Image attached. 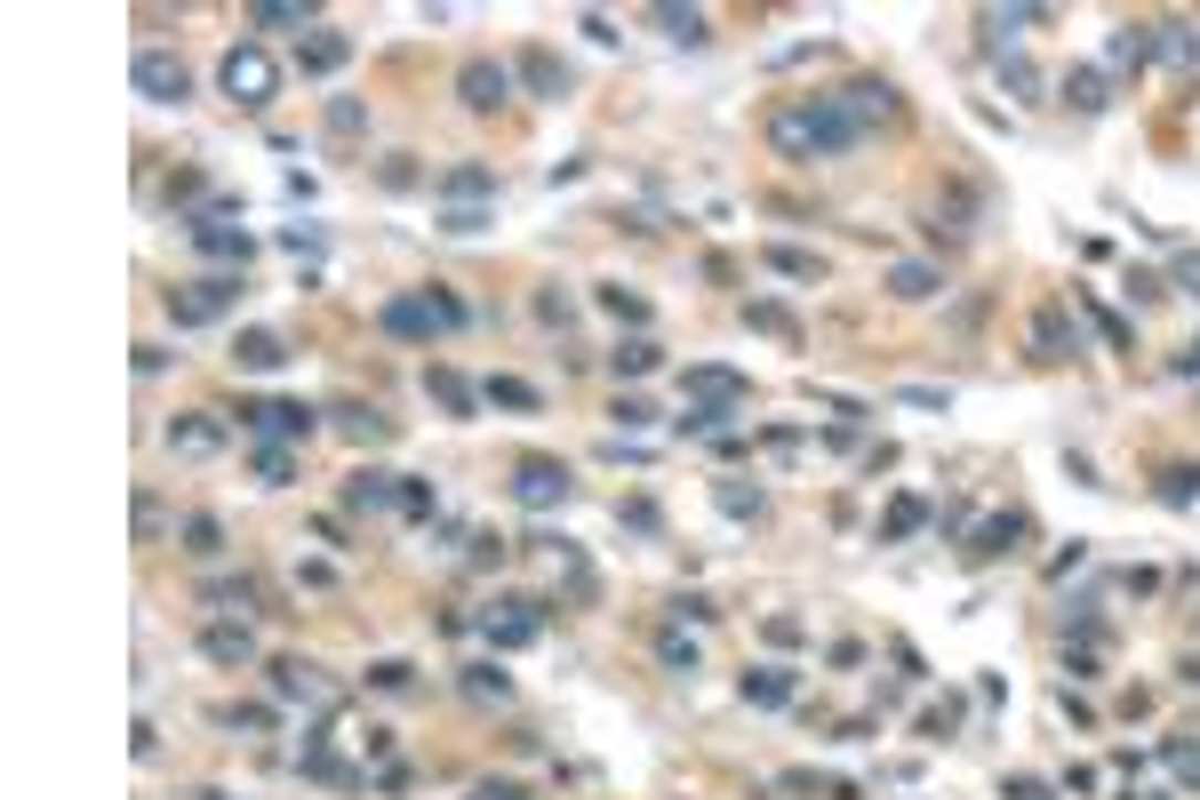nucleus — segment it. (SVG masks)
<instances>
[{
	"instance_id": "nucleus-32",
	"label": "nucleus",
	"mask_w": 1200,
	"mask_h": 800,
	"mask_svg": "<svg viewBox=\"0 0 1200 800\" xmlns=\"http://www.w3.org/2000/svg\"><path fill=\"white\" fill-rule=\"evenodd\" d=\"M769 264H776V273H793V281H816V273H825V264L801 256V249H769Z\"/></svg>"
},
{
	"instance_id": "nucleus-36",
	"label": "nucleus",
	"mask_w": 1200,
	"mask_h": 800,
	"mask_svg": "<svg viewBox=\"0 0 1200 800\" xmlns=\"http://www.w3.org/2000/svg\"><path fill=\"white\" fill-rule=\"evenodd\" d=\"M465 688L480 696V705H489V696H504V673H497V664H472V681H465Z\"/></svg>"
},
{
	"instance_id": "nucleus-3",
	"label": "nucleus",
	"mask_w": 1200,
	"mask_h": 800,
	"mask_svg": "<svg viewBox=\"0 0 1200 800\" xmlns=\"http://www.w3.org/2000/svg\"><path fill=\"white\" fill-rule=\"evenodd\" d=\"M465 313L449 305V296H385V305H376V328H385V337H432V328H457Z\"/></svg>"
},
{
	"instance_id": "nucleus-1",
	"label": "nucleus",
	"mask_w": 1200,
	"mask_h": 800,
	"mask_svg": "<svg viewBox=\"0 0 1200 800\" xmlns=\"http://www.w3.org/2000/svg\"><path fill=\"white\" fill-rule=\"evenodd\" d=\"M865 128H856V113L841 105V96H808V105H784L769 120V145L776 152H793V160H816V152H848Z\"/></svg>"
},
{
	"instance_id": "nucleus-24",
	"label": "nucleus",
	"mask_w": 1200,
	"mask_h": 800,
	"mask_svg": "<svg viewBox=\"0 0 1200 800\" xmlns=\"http://www.w3.org/2000/svg\"><path fill=\"white\" fill-rule=\"evenodd\" d=\"M425 385H432V400H440V409H449V417H472V392H465V377H449V369H432Z\"/></svg>"
},
{
	"instance_id": "nucleus-28",
	"label": "nucleus",
	"mask_w": 1200,
	"mask_h": 800,
	"mask_svg": "<svg viewBox=\"0 0 1200 800\" xmlns=\"http://www.w3.org/2000/svg\"><path fill=\"white\" fill-rule=\"evenodd\" d=\"M249 24H257V32H289V24H304V9H281V0H257V9H249Z\"/></svg>"
},
{
	"instance_id": "nucleus-10",
	"label": "nucleus",
	"mask_w": 1200,
	"mask_h": 800,
	"mask_svg": "<svg viewBox=\"0 0 1200 800\" xmlns=\"http://www.w3.org/2000/svg\"><path fill=\"white\" fill-rule=\"evenodd\" d=\"M185 232H192V249H200V256H225V264H249V232H232V224H217V217H192Z\"/></svg>"
},
{
	"instance_id": "nucleus-22",
	"label": "nucleus",
	"mask_w": 1200,
	"mask_h": 800,
	"mask_svg": "<svg viewBox=\"0 0 1200 800\" xmlns=\"http://www.w3.org/2000/svg\"><path fill=\"white\" fill-rule=\"evenodd\" d=\"M336 424H345L353 441H385V417H376V409H361V400H336Z\"/></svg>"
},
{
	"instance_id": "nucleus-19",
	"label": "nucleus",
	"mask_w": 1200,
	"mask_h": 800,
	"mask_svg": "<svg viewBox=\"0 0 1200 800\" xmlns=\"http://www.w3.org/2000/svg\"><path fill=\"white\" fill-rule=\"evenodd\" d=\"M888 288H897L905 305H920V296H937L945 281H937V264H897V273H888Z\"/></svg>"
},
{
	"instance_id": "nucleus-8",
	"label": "nucleus",
	"mask_w": 1200,
	"mask_h": 800,
	"mask_svg": "<svg viewBox=\"0 0 1200 800\" xmlns=\"http://www.w3.org/2000/svg\"><path fill=\"white\" fill-rule=\"evenodd\" d=\"M249 432H281V441H313V409L304 400H257V409H240Z\"/></svg>"
},
{
	"instance_id": "nucleus-13",
	"label": "nucleus",
	"mask_w": 1200,
	"mask_h": 800,
	"mask_svg": "<svg viewBox=\"0 0 1200 800\" xmlns=\"http://www.w3.org/2000/svg\"><path fill=\"white\" fill-rule=\"evenodd\" d=\"M232 360H240V369H257V377H272V369H281V360H289V345L272 337V328H249V337L232 345Z\"/></svg>"
},
{
	"instance_id": "nucleus-5",
	"label": "nucleus",
	"mask_w": 1200,
	"mask_h": 800,
	"mask_svg": "<svg viewBox=\"0 0 1200 800\" xmlns=\"http://www.w3.org/2000/svg\"><path fill=\"white\" fill-rule=\"evenodd\" d=\"M128 81H136V96H145V105H185V96H192V81H185V64L168 56V49H136V64H128Z\"/></svg>"
},
{
	"instance_id": "nucleus-30",
	"label": "nucleus",
	"mask_w": 1200,
	"mask_h": 800,
	"mask_svg": "<svg viewBox=\"0 0 1200 800\" xmlns=\"http://www.w3.org/2000/svg\"><path fill=\"white\" fill-rule=\"evenodd\" d=\"M489 400H497V409H536V385H521V377H497V385H489Z\"/></svg>"
},
{
	"instance_id": "nucleus-25",
	"label": "nucleus",
	"mask_w": 1200,
	"mask_h": 800,
	"mask_svg": "<svg viewBox=\"0 0 1200 800\" xmlns=\"http://www.w3.org/2000/svg\"><path fill=\"white\" fill-rule=\"evenodd\" d=\"M784 688H793V681H784L776 664H761V673H744V696H752V705H784Z\"/></svg>"
},
{
	"instance_id": "nucleus-38",
	"label": "nucleus",
	"mask_w": 1200,
	"mask_h": 800,
	"mask_svg": "<svg viewBox=\"0 0 1200 800\" xmlns=\"http://www.w3.org/2000/svg\"><path fill=\"white\" fill-rule=\"evenodd\" d=\"M601 305H608L616 320H648V305H640V296H625V288H601Z\"/></svg>"
},
{
	"instance_id": "nucleus-4",
	"label": "nucleus",
	"mask_w": 1200,
	"mask_h": 800,
	"mask_svg": "<svg viewBox=\"0 0 1200 800\" xmlns=\"http://www.w3.org/2000/svg\"><path fill=\"white\" fill-rule=\"evenodd\" d=\"M240 305V273H209V281H185V288H168V313H177V328H209Z\"/></svg>"
},
{
	"instance_id": "nucleus-27",
	"label": "nucleus",
	"mask_w": 1200,
	"mask_h": 800,
	"mask_svg": "<svg viewBox=\"0 0 1200 800\" xmlns=\"http://www.w3.org/2000/svg\"><path fill=\"white\" fill-rule=\"evenodd\" d=\"M1145 56H1152V24H1128L1113 41V64H1145Z\"/></svg>"
},
{
	"instance_id": "nucleus-43",
	"label": "nucleus",
	"mask_w": 1200,
	"mask_h": 800,
	"mask_svg": "<svg viewBox=\"0 0 1200 800\" xmlns=\"http://www.w3.org/2000/svg\"><path fill=\"white\" fill-rule=\"evenodd\" d=\"M472 800H529V792H521V785H480Z\"/></svg>"
},
{
	"instance_id": "nucleus-42",
	"label": "nucleus",
	"mask_w": 1200,
	"mask_h": 800,
	"mask_svg": "<svg viewBox=\"0 0 1200 800\" xmlns=\"http://www.w3.org/2000/svg\"><path fill=\"white\" fill-rule=\"evenodd\" d=\"M257 473L264 481H289V449H257Z\"/></svg>"
},
{
	"instance_id": "nucleus-29",
	"label": "nucleus",
	"mask_w": 1200,
	"mask_h": 800,
	"mask_svg": "<svg viewBox=\"0 0 1200 800\" xmlns=\"http://www.w3.org/2000/svg\"><path fill=\"white\" fill-rule=\"evenodd\" d=\"M1033 345H1041V360H1065V313H1041Z\"/></svg>"
},
{
	"instance_id": "nucleus-2",
	"label": "nucleus",
	"mask_w": 1200,
	"mask_h": 800,
	"mask_svg": "<svg viewBox=\"0 0 1200 800\" xmlns=\"http://www.w3.org/2000/svg\"><path fill=\"white\" fill-rule=\"evenodd\" d=\"M217 81H225V96H232L240 113H264L272 88H281V64H272L264 49H232V56L217 64Z\"/></svg>"
},
{
	"instance_id": "nucleus-41",
	"label": "nucleus",
	"mask_w": 1200,
	"mask_h": 800,
	"mask_svg": "<svg viewBox=\"0 0 1200 800\" xmlns=\"http://www.w3.org/2000/svg\"><path fill=\"white\" fill-rule=\"evenodd\" d=\"M720 513L744 520V513H761V496H752V488H720Z\"/></svg>"
},
{
	"instance_id": "nucleus-14",
	"label": "nucleus",
	"mask_w": 1200,
	"mask_h": 800,
	"mask_svg": "<svg viewBox=\"0 0 1200 800\" xmlns=\"http://www.w3.org/2000/svg\"><path fill=\"white\" fill-rule=\"evenodd\" d=\"M512 64H521V81H529L536 96H568V73H561V64H553V49H521V56H512Z\"/></svg>"
},
{
	"instance_id": "nucleus-16",
	"label": "nucleus",
	"mask_w": 1200,
	"mask_h": 800,
	"mask_svg": "<svg viewBox=\"0 0 1200 800\" xmlns=\"http://www.w3.org/2000/svg\"><path fill=\"white\" fill-rule=\"evenodd\" d=\"M440 192H449L457 209H472L480 192H497V169H480V160H465V169H449V177H440Z\"/></svg>"
},
{
	"instance_id": "nucleus-45",
	"label": "nucleus",
	"mask_w": 1200,
	"mask_h": 800,
	"mask_svg": "<svg viewBox=\"0 0 1200 800\" xmlns=\"http://www.w3.org/2000/svg\"><path fill=\"white\" fill-rule=\"evenodd\" d=\"M200 800H225V792H200Z\"/></svg>"
},
{
	"instance_id": "nucleus-23",
	"label": "nucleus",
	"mask_w": 1200,
	"mask_h": 800,
	"mask_svg": "<svg viewBox=\"0 0 1200 800\" xmlns=\"http://www.w3.org/2000/svg\"><path fill=\"white\" fill-rule=\"evenodd\" d=\"M1065 105H1081V113H1105V73H1065Z\"/></svg>"
},
{
	"instance_id": "nucleus-21",
	"label": "nucleus",
	"mask_w": 1200,
	"mask_h": 800,
	"mask_svg": "<svg viewBox=\"0 0 1200 800\" xmlns=\"http://www.w3.org/2000/svg\"><path fill=\"white\" fill-rule=\"evenodd\" d=\"M648 24L672 32V41H705V9H648Z\"/></svg>"
},
{
	"instance_id": "nucleus-9",
	"label": "nucleus",
	"mask_w": 1200,
	"mask_h": 800,
	"mask_svg": "<svg viewBox=\"0 0 1200 800\" xmlns=\"http://www.w3.org/2000/svg\"><path fill=\"white\" fill-rule=\"evenodd\" d=\"M272 696H281V705H328V681L313 673V664L281 656V664H272Z\"/></svg>"
},
{
	"instance_id": "nucleus-12",
	"label": "nucleus",
	"mask_w": 1200,
	"mask_h": 800,
	"mask_svg": "<svg viewBox=\"0 0 1200 800\" xmlns=\"http://www.w3.org/2000/svg\"><path fill=\"white\" fill-rule=\"evenodd\" d=\"M200 649H209L217 664H257V632L249 624H209V632H200Z\"/></svg>"
},
{
	"instance_id": "nucleus-11",
	"label": "nucleus",
	"mask_w": 1200,
	"mask_h": 800,
	"mask_svg": "<svg viewBox=\"0 0 1200 800\" xmlns=\"http://www.w3.org/2000/svg\"><path fill=\"white\" fill-rule=\"evenodd\" d=\"M536 632H544V609H536V600H512V617H489V641H497V649H529Z\"/></svg>"
},
{
	"instance_id": "nucleus-7",
	"label": "nucleus",
	"mask_w": 1200,
	"mask_h": 800,
	"mask_svg": "<svg viewBox=\"0 0 1200 800\" xmlns=\"http://www.w3.org/2000/svg\"><path fill=\"white\" fill-rule=\"evenodd\" d=\"M457 96H465V105H472V113H497V105H504V96H512V73H504V64H497V56H472V64H465V73H457Z\"/></svg>"
},
{
	"instance_id": "nucleus-35",
	"label": "nucleus",
	"mask_w": 1200,
	"mask_h": 800,
	"mask_svg": "<svg viewBox=\"0 0 1200 800\" xmlns=\"http://www.w3.org/2000/svg\"><path fill=\"white\" fill-rule=\"evenodd\" d=\"M328 128H336V137H361L368 120H361V105H353V96H336V105H328Z\"/></svg>"
},
{
	"instance_id": "nucleus-18",
	"label": "nucleus",
	"mask_w": 1200,
	"mask_h": 800,
	"mask_svg": "<svg viewBox=\"0 0 1200 800\" xmlns=\"http://www.w3.org/2000/svg\"><path fill=\"white\" fill-rule=\"evenodd\" d=\"M393 496H400V488H393V473H353L345 505H353V513H376V505H393Z\"/></svg>"
},
{
	"instance_id": "nucleus-37",
	"label": "nucleus",
	"mask_w": 1200,
	"mask_h": 800,
	"mask_svg": "<svg viewBox=\"0 0 1200 800\" xmlns=\"http://www.w3.org/2000/svg\"><path fill=\"white\" fill-rule=\"evenodd\" d=\"M281 249H289V256H313V249H321V224H289Z\"/></svg>"
},
{
	"instance_id": "nucleus-40",
	"label": "nucleus",
	"mask_w": 1200,
	"mask_h": 800,
	"mask_svg": "<svg viewBox=\"0 0 1200 800\" xmlns=\"http://www.w3.org/2000/svg\"><path fill=\"white\" fill-rule=\"evenodd\" d=\"M480 224H489L480 209H440V232H480Z\"/></svg>"
},
{
	"instance_id": "nucleus-20",
	"label": "nucleus",
	"mask_w": 1200,
	"mask_h": 800,
	"mask_svg": "<svg viewBox=\"0 0 1200 800\" xmlns=\"http://www.w3.org/2000/svg\"><path fill=\"white\" fill-rule=\"evenodd\" d=\"M185 552H192V560H217V552H225V528H217L209 513H192V520H185Z\"/></svg>"
},
{
	"instance_id": "nucleus-39",
	"label": "nucleus",
	"mask_w": 1200,
	"mask_h": 800,
	"mask_svg": "<svg viewBox=\"0 0 1200 800\" xmlns=\"http://www.w3.org/2000/svg\"><path fill=\"white\" fill-rule=\"evenodd\" d=\"M368 681H376V688H408V664L385 656V664H368Z\"/></svg>"
},
{
	"instance_id": "nucleus-31",
	"label": "nucleus",
	"mask_w": 1200,
	"mask_h": 800,
	"mask_svg": "<svg viewBox=\"0 0 1200 800\" xmlns=\"http://www.w3.org/2000/svg\"><path fill=\"white\" fill-rule=\"evenodd\" d=\"M1160 32H1169V41H1152V49H1169L1177 64H1192V56H1200V32H1192V24H1160Z\"/></svg>"
},
{
	"instance_id": "nucleus-26",
	"label": "nucleus",
	"mask_w": 1200,
	"mask_h": 800,
	"mask_svg": "<svg viewBox=\"0 0 1200 800\" xmlns=\"http://www.w3.org/2000/svg\"><path fill=\"white\" fill-rule=\"evenodd\" d=\"M648 369H657V345H648V337L616 345V377H648Z\"/></svg>"
},
{
	"instance_id": "nucleus-17",
	"label": "nucleus",
	"mask_w": 1200,
	"mask_h": 800,
	"mask_svg": "<svg viewBox=\"0 0 1200 800\" xmlns=\"http://www.w3.org/2000/svg\"><path fill=\"white\" fill-rule=\"evenodd\" d=\"M217 441H225V432L209 417H177V424H168V449H177V456H209Z\"/></svg>"
},
{
	"instance_id": "nucleus-33",
	"label": "nucleus",
	"mask_w": 1200,
	"mask_h": 800,
	"mask_svg": "<svg viewBox=\"0 0 1200 800\" xmlns=\"http://www.w3.org/2000/svg\"><path fill=\"white\" fill-rule=\"evenodd\" d=\"M729 409H737V400H729V392H720V400H705V409H689V417H680V432H712V424H720V417H729Z\"/></svg>"
},
{
	"instance_id": "nucleus-44",
	"label": "nucleus",
	"mask_w": 1200,
	"mask_h": 800,
	"mask_svg": "<svg viewBox=\"0 0 1200 800\" xmlns=\"http://www.w3.org/2000/svg\"><path fill=\"white\" fill-rule=\"evenodd\" d=\"M1177 281H1185V288L1200 296V256H1177Z\"/></svg>"
},
{
	"instance_id": "nucleus-15",
	"label": "nucleus",
	"mask_w": 1200,
	"mask_h": 800,
	"mask_svg": "<svg viewBox=\"0 0 1200 800\" xmlns=\"http://www.w3.org/2000/svg\"><path fill=\"white\" fill-rule=\"evenodd\" d=\"M345 56H353V41H345V32H313V41L296 49V64H304V73H336Z\"/></svg>"
},
{
	"instance_id": "nucleus-34",
	"label": "nucleus",
	"mask_w": 1200,
	"mask_h": 800,
	"mask_svg": "<svg viewBox=\"0 0 1200 800\" xmlns=\"http://www.w3.org/2000/svg\"><path fill=\"white\" fill-rule=\"evenodd\" d=\"M1024 537V520H984V537H977V552H1009Z\"/></svg>"
},
{
	"instance_id": "nucleus-6",
	"label": "nucleus",
	"mask_w": 1200,
	"mask_h": 800,
	"mask_svg": "<svg viewBox=\"0 0 1200 800\" xmlns=\"http://www.w3.org/2000/svg\"><path fill=\"white\" fill-rule=\"evenodd\" d=\"M512 496H521L529 513H553V505H568V473L553 456H529L521 473H512Z\"/></svg>"
}]
</instances>
